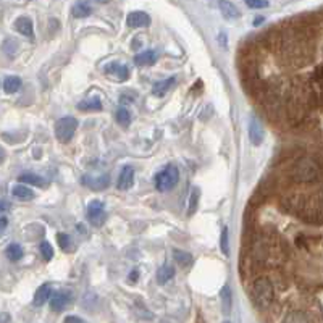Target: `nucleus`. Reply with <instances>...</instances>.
<instances>
[{
  "mask_svg": "<svg viewBox=\"0 0 323 323\" xmlns=\"http://www.w3.org/2000/svg\"><path fill=\"white\" fill-rule=\"evenodd\" d=\"M290 212H294L299 218L309 223H322V196H294L286 202Z\"/></svg>",
  "mask_w": 323,
  "mask_h": 323,
  "instance_id": "1",
  "label": "nucleus"
},
{
  "mask_svg": "<svg viewBox=\"0 0 323 323\" xmlns=\"http://www.w3.org/2000/svg\"><path fill=\"white\" fill-rule=\"evenodd\" d=\"M291 176L296 183H315L320 180V165L311 157H304L294 163Z\"/></svg>",
  "mask_w": 323,
  "mask_h": 323,
  "instance_id": "2",
  "label": "nucleus"
},
{
  "mask_svg": "<svg viewBox=\"0 0 323 323\" xmlns=\"http://www.w3.org/2000/svg\"><path fill=\"white\" fill-rule=\"evenodd\" d=\"M251 294H252V299H254V302H256L257 307H260V309L269 307L275 299L273 283L269 278L260 277L252 283Z\"/></svg>",
  "mask_w": 323,
  "mask_h": 323,
  "instance_id": "3",
  "label": "nucleus"
},
{
  "mask_svg": "<svg viewBox=\"0 0 323 323\" xmlns=\"http://www.w3.org/2000/svg\"><path fill=\"white\" fill-rule=\"evenodd\" d=\"M178 181H180V171L173 165H168L163 170H160L155 176V188L160 192H167L173 189Z\"/></svg>",
  "mask_w": 323,
  "mask_h": 323,
  "instance_id": "4",
  "label": "nucleus"
},
{
  "mask_svg": "<svg viewBox=\"0 0 323 323\" xmlns=\"http://www.w3.org/2000/svg\"><path fill=\"white\" fill-rule=\"evenodd\" d=\"M78 128V120L73 118V116H65V118H60L55 125V136L60 142H68L71 141L73 134L76 133Z\"/></svg>",
  "mask_w": 323,
  "mask_h": 323,
  "instance_id": "5",
  "label": "nucleus"
},
{
  "mask_svg": "<svg viewBox=\"0 0 323 323\" xmlns=\"http://www.w3.org/2000/svg\"><path fill=\"white\" fill-rule=\"evenodd\" d=\"M86 215H87L89 223L99 228V226H102L105 223V218H107L104 204H102L100 201H92L91 204L87 205V214Z\"/></svg>",
  "mask_w": 323,
  "mask_h": 323,
  "instance_id": "6",
  "label": "nucleus"
},
{
  "mask_svg": "<svg viewBox=\"0 0 323 323\" xmlns=\"http://www.w3.org/2000/svg\"><path fill=\"white\" fill-rule=\"evenodd\" d=\"M249 137H251V142L254 144V146H260V144L264 142V137H265L264 126L260 125V121L256 118V116H252V120L249 123Z\"/></svg>",
  "mask_w": 323,
  "mask_h": 323,
  "instance_id": "7",
  "label": "nucleus"
},
{
  "mask_svg": "<svg viewBox=\"0 0 323 323\" xmlns=\"http://www.w3.org/2000/svg\"><path fill=\"white\" fill-rule=\"evenodd\" d=\"M129 27H146L150 24V16L144 11H131L126 18Z\"/></svg>",
  "mask_w": 323,
  "mask_h": 323,
  "instance_id": "8",
  "label": "nucleus"
},
{
  "mask_svg": "<svg viewBox=\"0 0 323 323\" xmlns=\"http://www.w3.org/2000/svg\"><path fill=\"white\" fill-rule=\"evenodd\" d=\"M218 8L226 19H238L241 16V11H239L238 6L228 2V0H218Z\"/></svg>",
  "mask_w": 323,
  "mask_h": 323,
  "instance_id": "9",
  "label": "nucleus"
},
{
  "mask_svg": "<svg viewBox=\"0 0 323 323\" xmlns=\"http://www.w3.org/2000/svg\"><path fill=\"white\" fill-rule=\"evenodd\" d=\"M133 184H134V170L131 167H125L118 176V184L116 186L121 191H128Z\"/></svg>",
  "mask_w": 323,
  "mask_h": 323,
  "instance_id": "10",
  "label": "nucleus"
},
{
  "mask_svg": "<svg viewBox=\"0 0 323 323\" xmlns=\"http://www.w3.org/2000/svg\"><path fill=\"white\" fill-rule=\"evenodd\" d=\"M50 309L55 312H61L63 309L70 304V294L68 293H57L50 296Z\"/></svg>",
  "mask_w": 323,
  "mask_h": 323,
  "instance_id": "11",
  "label": "nucleus"
},
{
  "mask_svg": "<svg viewBox=\"0 0 323 323\" xmlns=\"http://www.w3.org/2000/svg\"><path fill=\"white\" fill-rule=\"evenodd\" d=\"M50 296H52V286L49 283L42 285L36 291V294H34V306H36V307L44 306L45 302L50 299Z\"/></svg>",
  "mask_w": 323,
  "mask_h": 323,
  "instance_id": "12",
  "label": "nucleus"
},
{
  "mask_svg": "<svg viewBox=\"0 0 323 323\" xmlns=\"http://www.w3.org/2000/svg\"><path fill=\"white\" fill-rule=\"evenodd\" d=\"M175 82H176V78L175 76H171L168 79H163V81H159V82H155L154 87H152V94L157 95V97H163L165 94H167L171 87L175 86Z\"/></svg>",
  "mask_w": 323,
  "mask_h": 323,
  "instance_id": "13",
  "label": "nucleus"
},
{
  "mask_svg": "<svg viewBox=\"0 0 323 323\" xmlns=\"http://www.w3.org/2000/svg\"><path fill=\"white\" fill-rule=\"evenodd\" d=\"M157 61V52L155 50H146L137 53L134 57V63L137 66H150Z\"/></svg>",
  "mask_w": 323,
  "mask_h": 323,
  "instance_id": "14",
  "label": "nucleus"
},
{
  "mask_svg": "<svg viewBox=\"0 0 323 323\" xmlns=\"http://www.w3.org/2000/svg\"><path fill=\"white\" fill-rule=\"evenodd\" d=\"M15 27L19 34H23V36H27V37H32L34 27H32V21L27 16H19L15 21Z\"/></svg>",
  "mask_w": 323,
  "mask_h": 323,
  "instance_id": "15",
  "label": "nucleus"
},
{
  "mask_svg": "<svg viewBox=\"0 0 323 323\" xmlns=\"http://www.w3.org/2000/svg\"><path fill=\"white\" fill-rule=\"evenodd\" d=\"M110 178L108 176H100V178H91V176H84L82 178V183L86 184L87 188H91L94 191H100L108 186Z\"/></svg>",
  "mask_w": 323,
  "mask_h": 323,
  "instance_id": "16",
  "label": "nucleus"
},
{
  "mask_svg": "<svg viewBox=\"0 0 323 323\" xmlns=\"http://www.w3.org/2000/svg\"><path fill=\"white\" fill-rule=\"evenodd\" d=\"M105 73L112 74V76H115L118 81H126L129 76L128 68L125 65H120V63H112V65L105 66Z\"/></svg>",
  "mask_w": 323,
  "mask_h": 323,
  "instance_id": "17",
  "label": "nucleus"
},
{
  "mask_svg": "<svg viewBox=\"0 0 323 323\" xmlns=\"http://www.w3.org/2000/svg\"><path fill=\"white\" fill-rule=\"evenodd\" d=\"M11 196L16 197L18 201H32V199H34V192H32V189H29L27 186H23V184H16V186L11 189Z\"/></svg>",
  "mask_w": 323,
  "mask_h": 323,
  "instance_id": "18",
  "label": "nucleus"
},
{
  "mask_svg": "<svg viewBox=\"0 0 323 323\" xmlns=\"http://www.w3.org/2000/svg\"><path fill=\"white\" fill-rule=\"evenodd\" d=\"M78 108L82 110V112H100L102 110V104L99 97H92V99H86L78 104Z\"/></svg>",
  "mask_w": 323,
  "mask_h": 323,
  "instance_id": "19",
  "label": "nucleus"
},
{
  "mask_svg": "<svg viewBox=\"0 0 323 323\" xmlns=\"http://www.w3.org/2000/svg\"><path fill=\"white\" fill-rule=\"evenodd\" d=\"M220 298H222V309L225 315L231 314V306H233V296H231V290L228 286H223L222 293H220Z\"/></svg>",
  "mask_w": 323,
  "mask_h": 323,
  "instance_id": "20",
  "label": "nucleus"
},
{
  "mask_svg": "<svg viewBox=\"0 0 323 323\" xmlns=\"http://www.w3.org/2000/svg\"><path fill=\"white\" fill-rule=\"evenodd\" d=\"M19 87H21V79L18 76H8L5 78L3 81V91L6 94H15L19 91Z\"/></svg>",
  "mask_w": 323,
  "mask_h": 323,
  "instance_id": "21",
  "label": "nucleus"
},
{
  "mask_svg": "<svg viewBox=\"0 0 323 323\" xmlns=\"http://www.w3.org/2000/svg\"><path fill=\"white\" fill-rule=\"evenodd\" d=\"M173 277H175V269H173V267H171V265H163L162 269L157 272V283L165 285Z\"/></svg>",
  "mask_w": 323,
  "mask_h": 323,
  "instance_id": "22",
  "label": "nucleus"
},
{
  "mask_svg": "<svg viewBox=\"0 0 323 323\" xmlns=\"http://www.w3.org/2000/svg\"><path fill=\"white\" fill-rule=\"evenodd\" d=\"M283 323H312L311 319H309V315L301 312V311H294V312H290L285 317Z\"/></svg>",
  "mask_w": 323,
  "mask_h": 323,
  "instance_id": "23",
  "label": "nucleus"
},
{
  "mask_svg": "<svg viewBox=\"0 0 323 323\" xmlns=\"http://www.w3.org/2000/svg\"><path fill=\"white\" fill-rule=\"evenodd\" d=\"M18 181L21 184H31V186H44V180L36 173H23L18 176Z\"/></svg>",
  "mask_w": 323,
  "mask_h": 323,
  "instance_id": "24",
  "label": "nucleus"
},
{
  "mask_svg": "<svg viewBox=\"0 0 323 323\" xmlns=\"http://www.w3.org/2000/svg\"><path fill=\"white\" fill-rule=\"evenodd\" d=\"M71 13H73L74 18H87L92 13V8L86 2H78L71 8Z\"/></svg>",
  "mask_w": 323,
  "mask_h": 323,
  "instance_id": "25",
  "label": "nucleus"
},
{
  "mask_svg": "<svg viewBox=\"0 0 323 323\" xmlns=\"http://www.w3.org/2000/svg\"><path fill=\"white\" fill-rule=\"evenodd\" d=\"M173 259H175V262H178V265H181V267H189L192 264V256H191V254L180 251V249L173 251Z\"/></svg>",
  "mask_w": 323,
  "mask_h": 323,
  "instance_id": "26",
  "label": "nucleus"
},
{
  "mask_svg": "<svg viewBox=\"0 0 323 323\" xmlns=\"http://www.w3.org/2000/svg\"><path fill=\"white\" fill-rule=\"evenodd\" d=\"M6 257H8L11 262H18L19 259L23 257V249H21V246L19 244H10L8 247H6Z\"/></svg>",
  "mask_w": 323,
  "mask_h": 323,
  "instance_id": "27",
  "label": "nucleus"
},
{
  "mask_svg": "<svg viewBox=\"0 0 323 323\" xmlns=\"http://www.w3.org/2000/svg\"><path fill=\"white\" fill-rule=\"evenodd\" d=\"M57 243H58V246L63 249L65 252L68 251H73V241H71V238L68 236V235H65V233H58L57 235Z\"/></svg>",
  "mask_w": 323,
  "mask_h": 323,
  "instance_id": "28",
  "label": "nucleus"
},
{
  "mask_svg": "<svg viewBox=\"0 0 323 323\" xmlns=\"http://www.w3.org/2000/svg\"><path fill=\"white\" fill-rule=\"evenodd\" d=\"M129 120H131V115H129V112L125 107H120L118 112H116V121H118L121 126H128Z\"/></svg>",
  "mask_w": 323,
  "mask_h": 323,
  "instance_id": "29",
  "label": "nucleus"
},
{
  "mask_svg": "<svg viewBox=\"0 0 323 323\" xmlns=\"http://www.w3.org/2000/svg\"><path fill=\"white\" fill-rule=\"evenodd\" d=\"M39 249H40V254H42V257H44L45 262H49V260L53 257V249H52V246L49 243H42Z\"/></svg>",
  "mask_w": 323,
  "mask_h": 323,
  "instance_id": "30",
  "label": "nucleus"
},
{
  "mask_svg": "<svg viewBox=\"0 0 323 323\" xmlns=\"http://www.w3.org/2000/svg\"><path fill=\"white\" fill-rule=\"evenodd\" d=\"M220 246H222V251L225 256L230 254V246H228V228H223L222 238H220Z\"/></svg>",
  "mask_w": 323,
  "mask_h": 323,
  "instance_id": "31",
  "label": "nucleus"
},
{
  "mask_svg": "<svg viewBox=\"0 0 323 323\" xmlns=\"http://www.w3.org/2000/svg\"><path fill=\"white\" fill-rule=\"evenodd\" d=\"M246 3L249 8L260 10V8H267V6H269V0H246Z\"/></svg>",
  "mask_w": 323,
  "mask_h": 323,
  "instance_id": "32",
  "label": "nucleus"
},
{
  "mask_svg": "<svg viewBox=\"0 0 323 323\" xmlns=\"http://www.w3.org/2000/svg\"><path fill=\"white\" fill-rule=\"evenodd\" d=\"M197 202H199V196H197V192H192L191 194V201H189V212L188 214L189 215H192L196 212V209H197Z\"/></svg>",
  "mask_w": 323,
  "mask_h": 323,
  "instance_id": "33",
  "label": "nucleus"
},
{
  "mask_svg": "<svg viewBox=\"0 0 323 323\" xmlns=\"http://www.w3.org/2000/svg\"><path fill=\"white\" fill-rule=\"evenodd\" d=\"M6 226H8V220H6L5 217L0 218V236H2V233L6 230Z\"/></svg>",
  "mask_w": 323,
  "mask_h": 323,
  "instance_id": "34",
  "label": "nucleus"
},
{
  "mask_svg": "<svg viewBox=\"0 0 323 323\" xmlns=\"http://www.w3.org/2000/svg\"><path fill=\"white\" fill-rule=\"evenodd\" d=\"M65 323H84V322H82L81 319L73 317V315H71V317H66V319H65Z\"/></svg>",
  "mask_w": 323,
  "mask_h": 323,
  "instance_id": "35",
  "label": "nucleus"
},
{
  "mask_svg": "<svg viewBox=\"0 0 323 323\" xmlns=\"http://www.w3.org/2000/svg\"><path fill=\"white\" fill-rule=\"evenodd\" d=\"M315 79H317V82L322 81V65H319L317 68H315Z\"/></svg>",
  "mask_w": 323,
  "mask_h": 323,
  "instance_id": "36",
  "label": "nucleus"
},
{
  "mask_svg": "<svg viewBox=\"0 0 323 323\" xmlns=\"http://www.w3.org/2000/svg\"><path fill=\"white\" fill-rule=\"evenodd\" d=\"M10 315L8 314H0V323H8Z\"/></svg>",
  "mask_w": 323,
  "mask_h": 323,
  "instance_id": "37",
  "label": "nucleus"
},
{
  "mask_svg": "<svg viewBox=\"0 0 323 323\" xmlns=\"http://www.w3.org/2000/svg\"><path fill=\"white\" fill-rule=\"evenodd\" d=\"M10 207V204L8 202H5V201H0V212H3Z\"/></svg>",
  "mask_w": 323,
  "mask_h": 323,
  "instance_id": "38",
  "label": "nucleus"
},
{
  "mask_svg": "<svg viewBox=\"0 0 323 323\" xmlns=\"http://www.w3.org/2000/svg\"><path fill=\"white\" fill-rule=\"evenodd\" d=\"M129 281H133V283H134V281H137V270H134L131 275H129Z\"/></svg>",
  "mask_w": 323,
  "mask_h": 323,
  "instance_id": "39",
  "label": "nucleus"
},
{
  "mask_svg": "<svg viewBox=\"0 0 323 323\" xmlns=\"http://www.w3.org/2000/svg\"><path fill=\"white\" fill-rule=\"evenodd\" d=\"M95 2H97V3H107L108 0H95Z\"/></svg>",
  "mask_w": 323,
  "mask_h": 323,
  "instance_id": "40",
  "label": "nucleus"
},
{
  "mask_svg": "<svg viewBox=\"0 0 323 323\" xmlns=\"http://www.w3.org/2000/svg\"><path fill=\"white\" fill-rule=\"evenodd\" d=\"M2 162H3V152L0 150V163H2Z\"/></svg>",
  "mask_w": 323,
  "mask_h": 323,
  "instance_id": "41",
  "label": "nucleus"
},
{
  "mask_svg": "<svg viewBox=\"0 0 323 323\" xmlns=\"http://www.w3.org/2000/svg\"><path fill=\"white\" fill-rule=\"evenodd\" d=\"M262 21H264V18H257V19H256V24H259V23H262Z\"/></svg>",
  "mask_w": 323,
  "mask_h": 323,
  "instance_id": "42",
  "label": "nucleus"
},
{
  "mask_svg": "<svg viewBox=\"0 0 323 323\" xmlns=\"http://www.w3.org/2000/svg\"><path fill=\"white\" fill-rule=\"evenodd\" d=\"M223 323H230V322H223Z\"/></svg>",
  "mask_w": 323,
  "mask_h": 323,
  "instance_id": "43",
  "label": "nucleus"
}]
</instances>
